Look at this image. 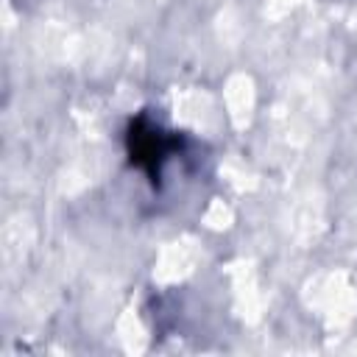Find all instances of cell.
I'll list each match as a JSON object with an SVG mask.
<instances>
[{
  "label": "cell",
  "instance_id": "1",
  "mask_svg": "<svg viewBox=\"0 0 357 357\" xmlns=\"http://www.w3.org/2000/svg\"><path fill=\"white\" fill-rule=\"evenodd\" d=\"M128 142H131V159H134L137 165L148 167L151 173H156L159 165L167 159V153L176 148V139L167 137V134H162V131H159L156 126H151V123H145V131H142V123H137V126L131 128Z\"/></svg>",
  "mask_w": 357,
  "mask_h": 357
}]
</instances>
